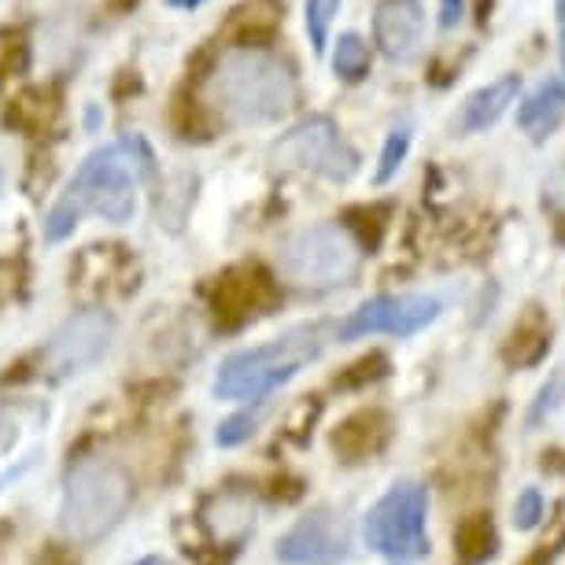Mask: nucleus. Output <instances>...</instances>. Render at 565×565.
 <instances>
[{
  "instance_id": "9",
  "label": "nucleus",
  "mask_w": 565,
  "mask_h": 565,
  "mask_svg": "<svg viewBox=\"0 0 565 565\" xmlns=\"http://www.w3.org/2000/svg\"><path fill=\"white\" fill-rule=\"evenodd\" d=\"M274 554L285 565H340L351 554L348 518L326 507L315 510L277 540Z\"/></svg>"
},
{
  "instance_id": "11",
  "label": "nucleus",
  "mask_w": 565,
  "mask_h": 565,
  "mask_svg": "<svg viewBox=\"0 0 565 565\" xmlns=\"http://www.w3.org/2000/svg\"><path fill=\"white\" fill-rule=\"evenodd\" d=\"M425 12L422 0H381L373 12V41L388 60L407 63L422 49Z\"/></svg>"
},
{
  "instance_id": "6",
  "label": "nucleus",
  "mask_w": 565,
  "mask_h": 565,
  "mask_svg": "<svg viewBox=\"0 0 565 565\" xmlns=\"http://www.w3.org/2000/svg\"><path fill=\"white\" fill-rule=\"evenodd\" d=\"M425 514H429V495L418 481H399L388 488L385 499L366 514V543L392 562H414L429 554L425 536Z\"/></svg>"
},
{
  "instance_id": "15",
  "label": "nucleus",
  "mask_w": 565,
  "mask_h": 565,
  "mask_svg": "<svg viewBox=\"0 0 565 565\" xmlns=\"http://www.w3.org/2000/svg\"><path fill=\"white\" fill-rule=\"evenodd\" d=\"M388 444V418L381 411H359L333 433V451L344 462H362Z\"/></svg>"
},
{
  "instance_id": "2",
  "label": "nucleus",
  "mask_w": 565,
  "mask_h": 565,
  "mask_svg": "<svg viewBox=\"0 0 565 565\" xmlns=\"http://www.w3.org/2000/svg\"><path fill=\"white\" fill-rule=\"evenodd\" d=\"M137 211V174L130 170L122 156V145L97 148L78 174L71 178V185L63 189L56 207L45 218V241H63L71 237L74 226L85 215H100L108 222H130Z\"/></svg>"
},
{
  "instance_id": "22",
  "label": "nucleus",
  "mask_w": 565,
  "mask_h": 565,
  "mask_svg": "<svg viewBox=\"0 0 565 565\" xmlns=\"http://www.w3.org/2000/svg\"><path fill=\"white\" fill-rule=\"evenodd\" d=\"M337 8H340V0H307V34H311L315 52H326L329 26H333V19H337Z\"/></svg>"
},
{
  "instance_id": "4",
  "label": "nucleus",
  "mask_w": 565,
  "mask_h": 565,
  "mask_svg": "<svg viewBox=\"0 0 565 565\" xmlns=\"http://www.w3.org/2000/svg\"><path fill=\"white\" fill-rule=\"evenodd\" d=\"M134 481L115 458H82L67 473V492H63V532L74 543H97L100 536L119 525L130 510Z\"/></svg>"
},
{
  "instance_id": "19",
  "label": "nucleus",
  "mask_w": 565,
  "mask_h": 565,
  "mask_svg": "<svg viewBox=\"0 0 565 565\" xmlns=\"http://www.w3.org/2000/svg\"><path fill=\"white\" fill-rule=\"evenodd\" d=\"M370 67V45L362 41L359 34H344L337 41V52H333V71L340 78L348 82H359L362 74Z\"/></svg>"
},
{
  "instance_id": "30",
  "label": "nucleus",
  "mask_w": 565,
  "mask_h": 565,
  "mask_svg": "<svg viewBox=\"0 0 565 565\" xmlns=\"http://www.w3.org/2000/svg\"><path fill=\"white\" fill-rule=\"evenodd\" d=\"M137 565H170V562H163V558H141Z\"/></svg>"
},
{
  "instance_id": "14",
  "label": "nucleus",
  "mask_w": 565,
  "mask_h": 565,
  "mask_svg": "<svg viewBox=\"0 0 565 565\" xmlns=\"http://www.w3.org/2000/svg\"><path fill=\"white\" fill-rule=\"evenodd\" d=\"M562 119H565V82L562 78L540 82L518 108V126L536 145L547 141V137L562 126Z\"/></svg>"
},
{
  "instance_id": "8",
  "label": "nucleus",
  "mask_w": 565,
  "mask_h": 565,
  "mask_svg": "<svg viewBox=\"0 0 565 565\" xmlns=\"http://www.w3.org/2000/svg\"><path fill=\"white\" fill-rule=\"evenodd\" d=\"M436 315H440V300H433V296H377L340 322L337 340H359L373 333L414 337L436 322Z\"/></svg>"
},
{
  "instance_id": "17",
  "label": "nucleus",
  "mask_w": 565,
  "mask_h": 565,
  "mask_svg": "<svg viewBox=\"0 0 565 565\" xmlns=\"http://www.w3.org/2000/svg\"><path fill=\"white\" fill-rule=\"evenodd\" d=\"M495 547H499V536H495V525L488 514H469V518H462V525L455 529V554L466 565L488 562L495 554Z\"/></svg>"
},
{
  "instance_id": "28",
  "label": "nucleus",
  "mask_w": 565,
  "mask_h": 565,
  "mask_svg": "<svg viewBox=\"0 0 565 565\" xmlns=\"http://www.w3.org/2000/svg\"><path fill=\"white\" fill-rule=\"evenodd\" d=\"M554 15H558V30L565 34V0H558V4H554Z\"/></svg>"
},
{
  "instance_id": "25",
  "label": "nucleus",
  "mask_w": 565,
  "mask_h": 565,
  "mask_svg": "<svg viewBox=\"0 0 565 565\" xmlns=\"http://www.w3.org/2000/svg\"><path fill=\"white\" fill-rule=\"evenodd\" d=\"M388 373V359L385 355H366L362 362H355L344 377L337 381V385H344V388H351V385H366V381H381Z\"/></svg>"
},
{
  "instance_id": "1",
  "label": "nucleus",
  "mask_w": 565,
  "mask_h": 565,
  "mask_svg": "<svg viewBox=\"0 0 565 565\" xmlns=\"http://www.w3.org/2000/svg\"><path fill=\"white\" fill-rule=\"evenodd\" d=\"M204 97L230 126H266L292 111L296 74L270 49H230L204 82Z\"/></svg>"
},
{
  "instance_id": "31",
  "label": "nucleus",
  "mask_w": 565,
  "mask_h": 565,
  "mask_svg": "<svg viewBox=\"0 0 565 565\" xmlns=\"http://www.w3.org/2000/svg\"><path fill=\"white\" fill-rule=\"evenodd\" d=\"M562 67H565V45H562Z\"/></svg>"
},
{
  "instance_id": "20",
  "label": "nucleus",
  "mask_w": 565,
  "mask_h": 565,
  "mask_svg": "<svg viewBox=\"0 0 565 565\" xmlns=\"http://www.w3.org/2000/svg\"><path fill=\"white\" fill-rule=\"evenodd\" d=\"M562 403H565V366L554 370L547 377V385L536 392V399H532V407L525 414V425H529V429H536V425L547 422L551 414L562 407Z\"/></svg>"
},
{
  "instance_id": "24",
  "label": "nucleus",
  "mask_w": 565,
  "mask_h": 565,
  "mask_svg": "<svg viewBox=\"0 0 565 565\" xmlns=\"http://www.w3.org/2000/svg\"><path fill=\"white\" fill-rule=\"evenodd\" d=\"M259 418H263V407H259V411H252V414H237V418H230L226 425H222L215 440H218L222 447H237V444H244V440H248V436L255 433V425H259Z\"/></svg>"
},
{
  "instance_id": "32",
  "label": "nucleus",
  "mask_w": 565,
  "mask_h": 565,
  "mask_svg": "<svg viewBox=\"0 0 565 565\" xmlns=\"http://www.w3.org/2000/svg\"><path fill=\"white\" fill-rule=\"evenodd\" d=\"M0 189H4V174H0Z\"/></svg>"
},
{
  "instance_id": "16",
  "label": "nucleus",
  "mask_w": 565,
  "mask_h": 565,
  "mask_svg": "<svg viewBox=\"0 0 565 565\" xmlns=\"http://www.w3.org/2000/svg\"><path fill=\"white\" fill-rule=\"evenodd\" d=\"M204 525L218 543L244 540V532L255 525V503L248 492H222L204 507Z\"/></svg>"
},
{
  "instance_id": "3",
  "label": "nucleus",
  "mask_w": 565,
  "mask_h": 565,
  "mask_svg": "<svg viewBox=\"0 0 565 565\" xmlns=\"http://www.w3.org/2000/svg\"><path fill=\"white\" fill-rule=\"evenodd\" d=\"M326 348V326H296L285 337L270 340V344L248 348L230 355L218 366L215 377V396L218 399H266L274 388H281L285 381H292L307 362L322 355Z\"/></svg>"
},
{
  "instance_id": "21",
  "label": "nucleus",
  "mask_w": 565,
  "mask_h": 565,
  "mask_svg": "<svg viewBox=\"0 0 565 565\" xmlns=\"http://www.w3.org/2000/svg\"><path fill=\"white\" fill-rule=\"evenodd\" d=\"M407 152H411V126H396V130L388 134L385 148H381V163L373 170V181H377V185H388V181L399 174Z\"/></svg>"
},
{
  "instance_id": "23",
  "label": "nucleus",
  "mask_w": 565,
  "mask_h": 565,
  "mask_svg": "<svg viewBox=\"0 0 565 565\" xmlns=\"http://www.w3.org/2000/svg\"><path fill=\"white\" fill-rule=\"evenodd\" d=\"M540 521H543V495L536 488H525L514 503V525H518V532H532Z\"/></svg>"
},
{
  "instance_id": "7",
  "label": "nucleus",
  "mask_w": 565,
  "mask_h": 565,
  "mask_svg": "<svg viewBox=\"0 0 565 565\" xmlns=\"http://www.w3.org/2000/svg\"><path fill=\"white\" fill-rule=\"evenodd\" d=\"M270 163L277 170H311L318 178L348 181L359 170V152L337 134L333 122L315 115L270 148Z\"/></svg>"
},
{
  "instance_id": "12",
  "label": "nucleus",
  "mask_w": 565,
  "mask_h": 565,
  "mask_svg": "<svg viewBox=\"0 0 565 565\" xmlns=\"http://www.w3.org/2000/svg\"><path fill=\"white\" fill-rule=\"evenodd\" d=\"M270 300H274L270 281H266L259 270H233L222 277V285L215 289V311L222 322H230V326L248 322V318L259 315Z\"/></svg>"
},
{
  "instance_id": "27",
  "label": "nucleus",
  "mask_w": 565,
  "mask_h": 565,
  "mask_svg": "<svg viewBox=\"0 0 565 565\" xmlns=\"http://www.w3.org/2000/svg\"><path fill=\"white\" fill-rule=\"evenodd\" d=\"M462 8H466V0H440V26L455 30L462 23Z\"/></svg>"
},
{
  "instance_id": "10",
  "label": "nucleus",
  "mask_w": 565,
  "mask_h": 565,
  "mask_svg": "<svg viewBox=\"0 0 565 565\" xmlns=\"http://www.w3.org/2000/svg\"><path fill=\"white\" fill-rule=\"evenodd\" d=\"M111 329H115L111 315H104V311L74 315L56 329V333H52L41 362H45V370L56 373V377H67V373H78L85 366H93V362L104 355V348H108Z\"/></svg>"
},
{
  "instance_id": "18",
  "label": "nucleus",
  "mask_w": 565,
  "mask_h": 565,
  "mask_svg": "<svg viewBox=\"0 0 565 565\" xmlns=\"http://www.w3.org/2000/svg\"><path fill=\"white\" fill-rule=\"evenodd\" d=\"M547 348H551V329L536 311H532L521 318L514 337H510L507 359L514 362V366H536V362L547 355Z\"/></svg>"
},
{
  "instance_id": "29",
  "label": "nucleus",
  "mask_w": 565,
  "mask_h": 565,
  "mask_svg": "<svg viewBox=\"0 0 565 565\" xmlns=\"http://www.w3.org/2000/svg\"><path fill=\"white\" fill-rule=\"evenodd\" d=\"M174 4H181V8H200L204 0H174Z\"/></svg>"
},
{
  "instance_id": "26",
  "label": "nucleus",
  "mask_w": 565,
  "mask_h": 565,
  "mask_svg": "<svg viewBox=\"0 0 565 565\" xmlns=\"http://www.w3.org/2000/svg\"><path fill=\"white\" fill-rule=\"evenodd\" d=\"M562 543H565V529L551 543H540V547L532 551L521 565H554V558H558V551H562Z\"/></svg>"
},
{
  "instance_id": "13",
  "label": "nucleus",
  "mask_w": 565,
  "mask_h": 565,
  "mask_svg": "<svg viewBox=\"0 0 565 565\" xmlns=\"http://www.w3.org/2000/svg\"><path fill=\"white\" fill-rule=\"evenodd\" d=\"M521 78L518 74H503V78L481 85L477 93H469L462 111L455 115V134H481L488 126H495L503 119V111L518 100Z\"/></svg>"
},
{
  "instance_id": "5",
  "label": "nucleus",
  "mask_w": 565,
  "mask_h": 565,
  "mask_svg": "<svg viewBox=\"0 0 565 565\" xmlns=\"http://www.w3.org/2000/svg\"><path fill=\"white\" fill-rule=\"evenodd\" d=\"M359 266L362 252L355 237L344 226H333V222L292 233L277 248V270L296 289H337V285H348L359 274Z\"/></svg>"
}]
</instances>
